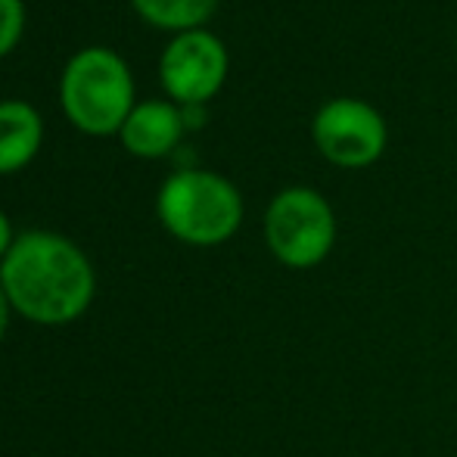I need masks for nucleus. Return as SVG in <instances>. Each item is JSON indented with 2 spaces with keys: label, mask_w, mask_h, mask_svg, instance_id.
Returning a JSON list of instances; mask_svg holds the SVG:
<instances>
[{
  "label": "nucleus",
  "mask_w": 457,
  "mask_h": 457,
  "mask_svg": "<svg viewBox=\"0 0 457 457\" xmlns=\"http://www.w3.org/2000/svg\"><path fill=\"white\" fill-rule=\"evenodd\" d=\"M41 115L29 103H0V175L25 169L41 146Z\"/></svg>",
  "instance_id": "8"
},
{
  "label": "nucleus",
  "mask_w": 457,
  "mask_h": 457,
  "mask_svg": "<svg viewBox=\"0 0 457 457\" xmlns=\"http://www.w3.org/2000/svg\"><path fill=\"white\" fill-rule=\"evenodd\" d=\"M318 153L337 169H367L386 153L389 128L377 106L355 96L327 100L312 119Z\"/></svg>",
  "instance_id": "5"
},
{
  "label": "nucleus",
  "mask_w": 457,
  "mask_h": 457,
  "mask_svg": "<svg viewBox=\"0 0 457 457\" xmlns=\"http://www.w3.org/2000/svg\"><path fill=\"white\" fill-rule=\"evenodd\" d=\"M162 87L184 106H203L228 79V50L212 31H181L159 62Z\"/></svg>",
  "instance_id": "6"
},
{
  "label": "nucleus",
  "mask_w": 457,
  "mask_h": 457,
  "mask_svg": "<svg viewBox=\"0 0 457 457\" xmlns=\"http://www.w3.org/2000/svg\"><path fill=\"white\" fill-rule=\"evenodd\" d=\"M12 228H10V218L4 215V212H0V262L6 259V253H10L12 249Z\"/></svg>",
  "instance_id": "11"
},
{
  "label": "nucleus",
  "mask_w": 457,
  "mask_h": 457,
  "mask_svg": "<svg viewBox=\"0 0 457 457\" xmlns=\"http://www.w3.org/2000/svg\"><path fill=\"white\" fill-rule=\"evenodd\" d=\"M265 240L280 265L293 271L318 268L337 246L333 205L312 187H287L265 212Z\"/></svg>",
  "instance_id": "4"
},
{
  "label": "nucleus",
  "mask_w": 457,
  "mask_h": 457,
  "mask_svg": "<svg viewBox=\"0 0 457 457\" xmlns=\"http://www.w3.org/2000/svg\"><path fill=\"white\" fill-rule=\"evenodd\" d=\"M218 0H134V10L159 29L193 31L215 12Z\"/></svg>",
  "instance_id": "9"
},
{
  "label": "nucleus",
  "mask_w": 457,
  "mask_h": 457,
  "mask_svg": "<svg viewBox=\"0 0 457 457\" xmlns=\"http://www.w3.org/2000/svg\"><path fill=\"white\" fill-rule=\"evenodd\" d=\"M121 144L144 159H159L178 146L184 134V112L165 100H150L131 109L121 125Z\"/></svg>",
  "instance_id": "7"
},
{
  "label": "nucleus",
  "mask_w": 457,
  "mask_h": 457,
  "mask_svg": "<svg viewBox=\"0 0 457 457\" xmlns=\"http://www.w3.org/2000/svg\"><path fill=\"white\" fill-rule=\"evenodd\" d=\"M10 314H12V305H10V299H6L4 287H0V343H4L6 330H10Z\"/></svg>",
  "instance_id": "12"
},
{
  "label": "nucleus",
  "mask_w": 457,
  "mask_h": 457,
  "mask_svg": "<svg viewBox=\"0 0 457 457\" xmlns=\"http://www.w3.org/2000/svg\"><path fill=\"white\" fill-rule=\"evenodd\" d=\"M162 228L190 246H218L243 224V196L228 178L203 169H181L156 199Z\"/></svg>",
  "instance_id": "2"
},
{
  "label": "nucleus",
  "mask_w": 457,
  "mask_h": 457,
  "mask_svg": "<svg viewBox=\"0 0 457 457\" xmlns=\"http://www.w3.org/2000/svg\"><path fill=\"white\" fill-rule=\"evenodd\" d=\"M60 100L75 128L87 134H112L131 115L134 81L125 60L106 47H91L72 56L62 72Z\"/></svg>",
  "instance_id": "3"
},
{
  "label": "nucleus",
  "mask_w": 457,
  "mask_h": 457,
  "mask_svg": "<svg viewBox=\"0 0 457 457\" xmlns=\"http://www.w3.org/2000/svg\"><path fill=\"white\" fill-rule=\"evenodd\" d=\"M0 287L31 324L62 327L91 308L96 293L94 265L72 240L50 230L22 234L0 262Z\"/></svg>",
  "instance_id": "1"
},
{
  "label": "nucleus",
  "mask_w": 457,
  "mask_h": 457,
  "mask_svg": "<svg viewBox=\"0 0 457 457\" xmlns=\"http://www.w3.org/2000/svg\"><path fill=\"white\" fill-rule=\"evenodd\" d=\"M25 10L22 0H0V56H6L22 37Z\"/></svg>",
  "instance_id": "10"
}]
</instances>
